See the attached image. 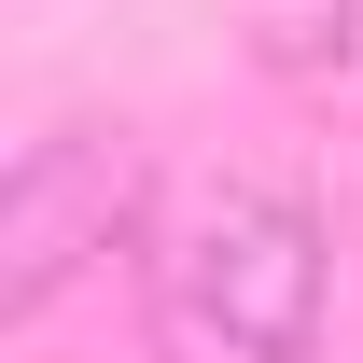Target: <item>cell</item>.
I'll use <instances>...</instances> for the list:
<instances>
[{"label":"cell","instance_id":"2","mask_svg":"<svg viewBox=\"0 0 363 363\" xmlns=\"http://www.w3.org/2000/svg\"><path fill=\"white\" fill-rule=\"evenodd\" d=\"M140 224V140L126 126H56L0 182V321H43L70 279Z\"/></svg>","mask_w":363,"mask_h":363},{"label":"cell","instance_id":"1","mask_svg":"<svg viewBox=\"0 0 363 363\" xmlns=\"http://www.w3.org/2000/svg\"><path fill=\"white\" fill-rule=\"evenodd\" d=\"M154 294H168V335L210 363H308L321 308H335V238L279 182H210V196H182Z\"/></svg>","mask_w":363,"mask_h":363}]
</instances>
